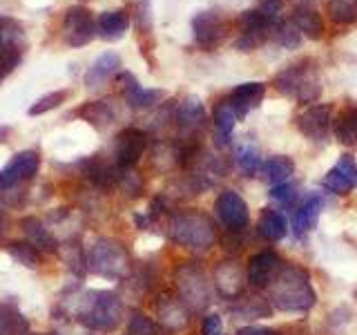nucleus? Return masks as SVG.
<instances>
[{
	"label": "nucleus",
	"instance_id": "nucleus-38",
	"mask_svg": "<svg viewBox=\"0 0 357 335\" xmlns=\"http://www.w3.org/2000/svg\"><path fill=\"white\" fill-rule=\"evenodd\" d=\"M204 335H221V318L208 315L204 320Z\"/></svg>",
	"mask_w": 357,
	"mask_h": 335
},
{
	"label": "nucleus",
	"instance_id": "nucleus-17",
	"mask_svg": "<svg viewBox=\"0 0 357 335\" xmlns=\"http://www.w3.org/2000/svg\"><path fill=\"white\" fill-rule=\"evenodd\" d=\"M324 201L319 195H308L304 197V201L295 208L293 212V230L297 237H304L308 230L315 228V223L319 219V212H321Z\"/></svg>",
	"mask_w": 357,
	"mask_h": 335
},
{
	"label": "nucleus",
	"instance_id": "nucleus-30",
	"mask_svg": "<svg viewBox=\"0 0 357 335\" xmlns=\"http://www.w3.org/2000/svg\"><path fill=\"white\" fill-rule=\"evenodd\" d=\"M20 226H22V230H25V232L29 234V237L33 239V244L40 246V248H45V251H54V248H56V241L52 239V234L40 226L38 219L27 217V219H22V221H20Z\"/></svg>",
	"mask_w": 357,
	"mask_h": 335
},
{
	"label": "nucleus",
	"instance_id": "nucleus-42",
	"mask_svg": "<svg viewBox=\"0 0 357 335\" xmlns=\"http://www.w3.org/2000/svg\"><path fill=\"white\" fill-rule=\"evenodd\" d=\"M304 3H308V0H304Z\"/></svg>",
	"mask_w": 357,
	"mask_h": 335
},
{
	"label": "nucleus",
	"instance_id": "nucleus-19",
	"mask_svg": "<svg viewBox=\"0 0 357 335\" xmlns=\"http://www.w3.org/2000/svg\"><path fill=\"white\" fill-rule=\"evenodd\" d=\"M290 22H293V27L301 36H306L310 40H319L324 36V20L312 7H306V5L297 7Z\"/></svg>",
	"mask_w": 357,
	"mask_h": 335
},
{
	"label": "nucleus",
	"instance_id": "nucleus-3",
	"mask_svg": "<svg viewBox=\"0 0 357 335\" xmlns=\"http://www.w3.org/2000/svg\"><path fill=\"white\" fill-rule=\"evenodd\" d=\"M170 230L176 241L190 248H210L215 241V226L201 212H178L170 223Z\"/></svg>",
	"mask_w": 357,
	"mask_h": 335
},
{
	"label": "nucleus",
	"instance_id": "nucleus-4",
	"mask_svg": "<svg viewBox=\"0 0 357 335\" xmlns=\"http://www.w3.org/2000/svg\"><path fill=\"white\" fill-rule=\"evenodd\" d=\"M96 36V22L92 11L83 5H74L67 9L63 22V38L70 47H85Z\"/></svg>",
	"mask_w": 357,
	"mask_h": 335
},
{
	"label": "nucleus",
	"instance_id": "nucleus-12",
	"mask_svg": "<svg viewBox=\"0 0 357 335\" xmlns=\"http://www.w3.org/2000/svg\"><path fill=\"white\" fill-rule=\"evenodd\" d=\"M145 145H148V137H145V132H141L137 128L123 130L116 137V148H114L116 163L121 168L137 165L139 159L143 156V152H145Z\"/></svg>",
	"mask_w": 357,
	"mask_h": 335
},
{
	"label": "nucleus",
	"instance_id": "nucleus-26",
	"mask_svg": "<svg viewBox=\"0 0 357 335\" xmlns=\"http://www.w3.org/2000/svg\"><path fill=\"white\" fill-rule=\"evenodd\" d=\"M326 11L335 25H357V0H328Z\"/></svg>",
	"mask_w": 357,
	"mask_h": 335
},
{
	"label": "nucleus",
	"instance_id": "nucleus-34",
	"mask_svg": "<svg viewBox=\"0 0 357 335\" xmlns=\"http://www.w3.org/2000/svg\"><path fill=\"white\" fill-rule=\"evenodd\" d=\"M9 253L14 255L16 262L25 264L29 268H36L38 266V253L29 244H9Z\"/></svg>",
	"mask_w": 357,
	"mask_h": 335
},
{
	"label": "nucleus",
	"instance_id": "nucleus-27",
	"mask_svg": "<svg viewBox=\"0 0 357 335\" xmlns=\"http://www.w3.org/2000/svg\"><path fill=\"white\" fill-rule=\"evenodd\" d=\"M78 117H83L87 123H92L94 128H105L112 121V110L103 103V100H87V103L76 112Z\"/></svg>",
	"mask_w": 357,
	"mask_h": 335
},
{
	"label": "nucleus",
	"instance_id": "nucleus-37",
	"mask_svg": "<svg viewBox=\"0 0 357 335\" xmlns=\"http://www.w3.org/2000/svg\"><path fill=\"white\" fill-rule=\"evenodd\" d=\"M130 331H132V335H154V324L143 315H134L132 324H130Z\"/></svg>",
	"mask_w": 357,
	"mask_h": 335
},
{
	"label": "nucleus",
	"instance_id": "nucleus-28",
	"mask_svg": "<svg viewBox=\"0 0 357 335\" xmlns=\"http://www.w3.org/2000/svg\"><path fill=\"white\" fill-rule=\"evenodd\" d=\"M234 161H237L239 170L245 174H257L261 165V154L255 145H239L237 152H234Z\"/></svg>",
	"mask_w": 357,
	"mask_h": 335
},
{
	"label": "nucleus",
	"instance_id": "nucleus-23",
	"mask_svg": "<svg viewBox=\"0 0 357 335\" xmlns=\"http://www.w3.org/2000/svg\"><path fill=\"white\" fill-rule=\"evenodd\" d=\"M217 284L226 297H234L243 290V275L241 268L234 262H221L217 268Z\"/></svg>",
	"mask_w": 357,
	"mask_h": 335
},
{
	"label": "nucleus",
	"instance_id": "nucleus-9",
	"mask_svg": "<svg viewBox=\"0 0 357 335\" xmlns=\"http://www.w3.org/2000/svg\"><path fill=\"white\" fill-rule=\"evenodd\" d=\"M331 117H333L331 105L315 103L297 117V128L310 141H324L331 132Z\"/></svg>",
	"mask_w": 357,
	"mask_h": 335
},
{
	"label": "nucleus",
	"instance_id": "nucleus-29",
	"mask_svg": "<svg viewBox=\"0 0 357 335\" xmlns=\"http://www.w3.org/2000/svg\"><path fill=\"white\" fill-rule=\"evenodd\" d=\"M20 59H22V47H18V45L0 43V83L16 70Z\"/></svg>",
	"mask_w": 357,
	"mask_h": 335
},
{
	"label": "nucleus",
	"instance_id": "nucleus-31",
	"mask_svg": "<svg viewBox=\"0 0 357 335\" xmlns=\"http://www.w3.org/2000/svg\"><path fill=\"white\" fill-rule=\"evenodd\" d=\"M271 36L286 50H297L301 43V34L293 27V22H277Z\"/></svg>",
	"mask_w": 357,
	"mask_h": 335
},
{
	"label": "nucleus",
	"instance_id": "nucleus-32",
	"mask_svg": "<svg viewBox=\"0 0 357 335\" xmlns=\"http://www.w3.org/2000/svg\"><path fill=\"white\" fill-rule=\"evenodd\" d=\"M67 96H70V92H67V89H59V92H50V94L40 96L36 103L29 107V117H38V114H45V112L56 110L59 105L65 103Z\"/></svg>",
	"mask_w": 357,
	"mask_h": 335
},
{
	"label": "nucleus",
	"instance_id": "nucleus-10",
	"mask_svg": "<svg viewBox=\"0 0 357 335\" xmlns=\"http://www.w3.org/2000/svg\"><path fill=\"white\" fill-rule=\"evenodd\" d=\"M38 165H40L38 152L25 150V152L14 154V159L0 170V188H11L18 181H27V179H31L38 172Z\"/></svg>",
	"mask_w": 357,
	"mask_h": 335
},
{
	"label": "nucleus",
	"instance_id": "nucleus-2",
	"mask_svg": "<svg viewBox=\"0 0 357 335\" xmlns=\"http://www.w3.org/2000/svg\"><path fill=\"white\" fill-rule=\"evenodd\" d=\"M275 87L297 103H315L321 94L317 63L312 59H301L299 63L288 65L275 76Z\"/></svg>",
	"mask_w": 357,
	"mask_h": 335
},
{
	"label": "nucleus",
	"instance_id": "nucleus-36",
	"mask_svg": "<svg viewBox=\"0 0 357 335\" xmlns=\"http://www.w3.org/2000/svg\"><path fill=\"white\" fill-rule=\"evenodd\" d=\"M271 197L282 201V204H293L297 199V188L290 186V184H279V186H273L271 190Z\"/></svg>",
	"mask_w": 357,
	"mask_h": 335
},
{
	"label": "nucleus",
	"instance_id": "nucleus-18",
	"mask_svg": "<svg viewBox=\"0 0 357 335\" xmlns=\"http://www.w3.org/2000/svg\"><path fill=\"white\" fill-rule=\"evenodd\" d=\"M293 172H295V163L286 154H277V156H271V159L261 161L259 170H257L261 181L271 184V186L286 184Z\"/></svg>",
	"mask_w": 357,
	"mask_h": 335
},
{
	"label": "nucleus",
	"instance_id": "nucleus-21",
	"mask_svg": "<svg viewBox=\"0 0 357 335\" xmlns=\"http://www.w3.org/2000/svg\"><path fill=\"white\" fill-rule=\"evenodd\" d=\"M178 126H181L185 132H197L204 128L206 123V107L201 103V98L197 96H185L178 105Z\"/></svg>",
	"mask_w": 357,
	"mask_h": 335
},
{
	"label": "nucleus",
	"instance_id": "nucleus-40",
	"mask_svg": "<svg viewBox=\"0 0 357 335\" xmlns=\"http://www.w3.org/2000/svg\"><path fill=\"white\" fill-rule=\"evenodd\" d=\"M7 331V320H5V315L0 313V335H3Z\"/></svg>",
	"mask_w": 357,
	"mask_h": 335
},
{
	"label": "nucleus",
	"instance_id": "nucleus-35",
	"mask_svg": "<svg viewBox=\"0 0 357 335\" xmlns=\"http://www.w3.org/2000/svg\"><path fill=\"white\" fill-rule=\"evenodd\" d=\"M257 9H259V14L266 20H271L273 25H277V22H279V14H282V9H284V0H261Z\"/></svg>",
	"mask_w": 357,
	"mask_h": 335
},
{
	"label": "nucleus",
	"instance_id": "nucleus-8",
	"mask_svg": "<svg viewBox=\"0 0 357 335\" xmlns=\"http://www.w3.org/2000/svg\"><path fill=\"white\" fill-rule=\"evenodd\" d=\"M215 212L219 221L230 230H241L248 226V219H250L248 206H245V201L234 193V190H226V193H221L217 197Z\"/></svg>",
	"mask_w": 357,
	"mask_h": 335
},
{
	"label": "nucleus",
	"instance_id": "nucleus-7",
	"mask_svg": "<svg viewBox=\"0 0 357 335\" xmlns=\"http://www.w3.org/2000/svg\"><path fill=\"white\" fill-rule=\"evenodd\" d=\"M121 320V302L112 293H94L83 322L94 329H114Z\"/></svg>",
	"mask_w": 357,
	"mask_h": 335
},
{
	"label": "nucleus",
	"instance_id": "nucleus-14",
	"mask_svg": "<svg viewBox=\"0 0 357 335\" xmlns=\"http://www.w3.org/2000/svg\"><path fill=\"white\" fill-rule=\"evenodd\" d=\"M279 266H282V262H279V257L273 251L257 253L248 264V282L252 286L268 288V284H271L273 277L277 275Z\"/></svg>",
	"mask_w": 357,
	"mask_h": 335
},
{
	"label": "nucleus",
	"instance_id": "nucleus-13",
	"mask_svg": "<svg viewBox=\"0 0 357 335\" xmlns=\"http://www.w3.org/2000/svg\"><path fill=\"white\" fill-rule=\"evenodd\" d=\"M266 96V85L259 81L241 83L228 94V105L237 112V117H245L248 112L261 105V100Z\"/></svg>",
	"mask_w": 357,
	"mask_h": 335
},
{
	"label": "nucleus",
	"instance_id": "nucleus-16",
	"mask_svg": "<svg viewBox=\"0 0 357 335\" xmlns=\"http://www.w3.org/2000/svg\"><path fill=\"white\" fill-rule=\"evenodd\" d=\"M128 27H130V18L123 9L103 11L96 20V36L103 38L105 43H116L126 36Z\"/></svg>",
	"mask_w": 357,
	"mask_h": 335
},
{
	"label": "nucleus",
	"instance_id": "nucleus-25",
	"mask_svg": "<svg viewBox=\"0 0 357 335\" xmlns=\"http://www.w3.org/2000/svg\"><path fill=\"white\" fill-rule=\"evenodd\" d=\"M212 121H215L219 143H228L234 126H237V112H234L228 105V100H221V103L215 105V112H212Z\"/></svg>",
	"mask_w": 357,
	"mask_h": 335
},
{
	"label": "nucleus",
	"instance_id": "nucleus-15",
	"mask_svg": "<svg viewBox=\"0 0 357 335\" xmlns=\"http://www.w3.org/2000/svg\"><path fill=\"white\" fill-rule=\"evenodd\" d=\"M121 72V56L114 52H105L103 56L92 63V67L87 70L85 74V87L89 89H96L103 83H107L112 76H116Z\"/></svg>",
	"mask_w": 357,
	"mask_h": 335
},
{
	"label": "nucleus",
	"instance_id": "nucleus-39",
	"mask_svg": "<svg viewBox=\"0 0 357 335\" xmlns=\"http://www.w3.org/2000/svg\"><path fill=\"white\" fill-rule=\"evenodd\" d=\"M237 335H279L273 329H264V327H243L237 331Z\"/></svg>",
	"mask_w": 357,
	"mask_h": 335
},
{
	"label": "nucleus",
	"instance_id": "nucleus-11",
	"mask_svg": "<svg viewBox=\"0 0 357 335\" xmlns=\"http://www.w3.org/2000/svg\"><path fill=\"white\" fill-rule=\"evenodd\" d=\"M116 83L121 85L123 96H126V103L132 110H148V107L159 103V100L165 96L163 89H145V87H141L137 78H134V74H130V72H119L116 74Z\"/></svg>",
	"mask_w": 357,
	"mask_h": 335
},
{
	"label": "nucleus",
	"instance_id": "nucleus-41",
	"mask_svg": "<svg viewBox=\"0 0 357 335\" xmlns=\"http://www.w3.org/2000/svg\"><path fill=\"white\" fill-rule=\"evenodd\" d=\"M355 186H357V179H355Z\"/></svg>",
	"mask_w": 357,
	"mask_h": 335
},
{
	"label": "nucleus",
	"instance_id": "nucleus-5",
	"mask_svg": "<svg viewBox=\"0 0 357 335\" xmlns=\"http://www.w3.org/2000/svg\"><path fill=\"white\" fill-rule=\"evenodd\" d=\"M239 25H241V34H239V38L234 40V50L245 52V54L255 52L264 40L271 38L273 27H275L271 20H266L259 14V9L243 11L239 16Z\"/></svg>",
	"mask_w": 357,
	"mask_h": 335
},
{
	"label": "nucleus",
	"instance_id": "nucleus-22",
	"mask_svg": "<svg viewBox=\"0 0 357 335\" xmlns=\"http://www.w3.org/2000/svg\"><path fill=\"white\" fill-rule=\"evenodd\" d=\"M181 288H183L185 302H192L197 308L204 306L208 302V284H206L204 275H201V271H197V268H188L185 277L181 279Z\"/></svg>",
	"mask_w": 357,
	"mask_h": 335
},
{
	"label": "nucleus",
	"instance_id": "nucleus-24",
	"mask_svg": "<svg viewBox=\"0 0 357 335\" xmlns=\"http://www.w3.org/2000/svg\"><path fill=\"white\" fill-rule=\"evenodd\" d=\"M333 132L342 145H357V107H344L333 123Z\"/></svg>",
	"mask_w": 357,
	"mask_h": 335
},
{
	"label": "nucleus",
	"instance_id": "nucleus-6",
	"mask_svg": "<svg viewBox=\"0 0 357 335\" xmlns=\"http://www.w3.org/2000/svg\"><path fill=\"white\" fill-rule=\"evenodd\" d=\"M226 31L228 25L217 11L206 9V11H199V14L192 18V34H195V40L201 50L212 52L217 50L219 45L226 40Z\"/></svg>",
	"mask_w": 357,
	"mask_h": 335
},
{
	"label": "nucleus",
	"instance_id": "nucleus-20",
	"mask_svg": "<svg viewBox=\"0 0 357 335\" xmlns=\"http://www.w3.org/2000/svg\"><path fill=\"white\" fill-rule=\"evenodd\" d=\"M257 230H259V234L268 241H282L288 234V221L279 210L264 208L259 221H257Z\"/></svg>",
	"mask_w": 357,
	"mask_h": 335
},
{
	"label": "nucleus",
	"instance_id": "nucleus-1",
	"mask_svg": "<svg viewBox=\"0 0 357 335\" xmlns=\"http://www.w3.org/2000/svg\"><path fill=\"white\" fill-rule=\"evenodd\" d=\"M268 293L279 311H308L315 304V290L308 282V273L297 266H279L273 282L268 284Z\"/></svg>",
	"mask_w": 357,
	"mask_h": 335
},
{
	"label": "nucleus",
	"instance_id": "nucleus-33",
	"mask_svg": "<svg viewBox=\"0 0 357 335\" xmlns=\"http://www.w3.org/2000/svg\"><path fill=\"white\" fill-rule=\"evenodd\" d=\"M324 188L331 190L335 195H346V193H351V188H355V184L342 170L333 168V170L324 177Z\"/></svg>",
	"mask_w": 357,
	"mask_h": 335
}]
</instances>
